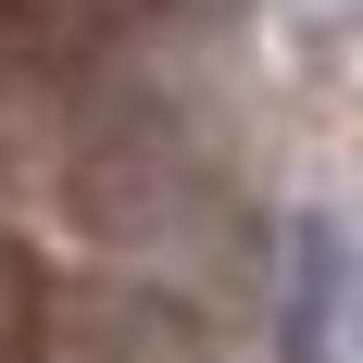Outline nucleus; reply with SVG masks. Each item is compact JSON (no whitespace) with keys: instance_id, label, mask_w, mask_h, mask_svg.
Instances as JSON below:
<instances>
[{"instance_id":"nucleus-2","label":"nucleus","mask_w":363,"mask_h":363,"mask_svg":"<svg viewBox=\"0 0 363 363\" xmlns=\"http://www.w3.org/2000/svg\"><path fill=\"white\" fill-rule=\"evenodd\" d=\"M38 338H50V289H38V263L0 238V363H38Z\"/></svg>"},{"instance_id":"nucleus-1","label":"nucleus","mask_w":363,"mask_h":363,"mask_svg":"<svg viewBox=\"0 0 363 363\" xmlns=\"http://www.w3.org/2000/svg\"><path fill=\"white\" fill-rule=\"evenodd\" d=\"M326 301H338V238L301 225V289H289V363H326Z\"/></svg>"}]
</instances>
